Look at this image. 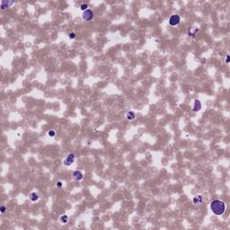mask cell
I'll return each instance as SVG.
<instances>
[{
  "mask_svg": "<svg viewBox=\"0 0 230 230\" xmlns=\"http://www.w3.org/2000/svg\"><path fill=\"white\" fill-rule=\"evenodd\" d=\"M30 200H32V201H37V200H39V195L36 193V192H32V194L30 195Z\"/></svg>",
  "mask_w": 230,
  "mask_h": 230,
  "instance_id": "cell-11",
  "label": "cell"
},
{
  "mask_svg": "<svg viewBox=\"0 0 230 230\" xmlns=\"http://www.w3.org/2000/svg\"><path fill=\"white\" fill-rule=\"evenodd\" d=\"M75 159H76V156L74 154H69L68 156L66 157V159L64 160V166H69L70 165H72L73 163L75 162Z\"/></svg>",
  "mask_w": 230,
  "mask_h": 230,
  "instance_id": "cell-2",
  "label": "cell"
},
{
  "mask_svg": "<svg viewBox=\"0 0 230 230\" xmlns=\"http://www.w3.org/2000/svg\"><path fill=\"white\" fill-rule=\"evenodd\" d=\"M68 36H69L70 39H75L76 38V33L75 32H70V33L68 34Z\"/></svg>",
  "mask_w": 230,
  "mask_h": 230,
  "instance_id": "cell-15",
  "label": "cell"
},
{
  "mask_svg": "<svg viewBox=\"0 0 230 230\" xmlns=\"http://www.w3.org/2000/svg\"><path fill=\"white\" fill-rule=\"evenodd\" d=\"M197 32H198V28H197V27H191V28L189 29L188 34H189V36H192V37H193V36L196 34Z\"/></svg>",
  "mask_w": 230,
  "mask_h": 230,
  "instance_id": "cell-9",
  "label": "cell"
},
{
  "mask_svg": "<svg viewBox=\"0 0 230 230\" xmlns=\"http://www.w3.org/2000/svg\"><path fill=\"white\" fill-rule=\"evenodd\" d=\"M179 23H180V16L178 15V14H174V15H172V16L170 17V19H169V23H170V25H172V26L177 25Z\"/></svg>",
  "mask_w": 230,
  "mask_h": 230,
  "instance_id": "cell-4",
  "label": "cell"
},
{
  "mask_svg": "<svg viewBox=\"0 0 230 230\" xmlns=\"http://www.w3.org/2000/svg\"><path fill=\"white\" fill-rule=\"evenodd\" d=\"M200 109H201V103H200V102L199 101V100H195V102H194V106H193V108H192V111L197 112V111H200Z\"/></svg>",
  "mask_w": 230,
  "mask_h": 230,
  "instance_id": "cell-6",
  "label": "cell"
},
{
  "mask_svg": "<svg viewBox=\"0 0 230 230\" xmlns=\"http://www.w3.org/2000/svg\"><path fill=\"white\" fill-rule=\"evenodd\" d=\"M202 201H203V198L201 197V195H196V196L193 198V200H192L193 204H196V205L202 203Z\"/></svg>",
  "mask_w": 230,
  "mask_h": 230,
  "instance_id": "cell-7",
  "label": "cell"
},
{
  "mask_svg": "<svg viewBox=\"0 0 230 230\" xmlns=\"http://www.w3.org/2000/svg\"><path fill=\"white\" fill-rule=\"evenodd\" d=\"M80 9H81L82 11H85V10H87V5H86V4H82L81 6H80Z\"/></svg>",
  "mask_w": 230,
  "mask_h": 230,
  "instance_id": "cell-13",
  "label": "cell"
},
{
  "mask_svg": "<svg viewBox=\"0 0 230 230\" xmlns=\"http://www.w3.org/2000/svg\"><path fill=\"white\" fill-rule=\"evenodd\" d=\"M57 186H58L59 188H61L62 187V183H61V182H58V183H57Z\"/></svg>",
  "mask_w": 230,
  "mask_h": 230,
  "instance_id": "cell-17",
  "label": "cell"
},
{
  "mask_svg": "<svg viewBox=\"0 0 230 230\" xmlns=\"http://www.w3.org/2000/svg\"><path fill=\"white\" fill-rule=\"evenodd\" d=\"M60 220L61 223H63V224H65V223H68V217L67 216V215H62L61 217H60Z\"/></svg>",
  "mask_w": 230,
  "mask_h": 230,
  "instance_id": "cell-12",
  "label": "cell"
},
{
  "mask_svg": "<svg viewBox=\"0 0 230 230\" xmlns=\"http://www.w3.org/2000/svg\"><path fill=\"white\" fill-rule=\"evenodd\" d=\"M14 2L13 1H11V2H6V1H2V5H1V9H5L6 8V7H9L11 5H13Z\"/></svg>",
  "mask_w": 230,
  "mask_h": 230,
  "instance_id": "cell-10",
  "label": "cell"
},
{
  "mask_svg": "<svg viewBox=\"0 0 230 230\" xmlns=\"http://www.w3.org/2000/svg\"><path fill=\"white\" fill-rule=\"evenodd\" d=\"M73 178L76 181H80L83 178V174L80 171H75L74 174H73Z\"/></svg>",
  "mask_w": 230,
  "mask_h": 230,
  "instance_id": "cell-5",
  "label": "cell"
},
{
  "mask_svg": "<svg viewBox=\"0 0 230 230\" xmlns=\"http://www.w3.org/2000/svg\"><path fill=\"white\" fill-rule=\"evenodd\" d=\"M210 209L212 210V212L214 214H216L217 216H220L225 212L226 209V205L225 203L219 200H215L211 202L210 204Z\"/></svg>",
  "mask_w": 230,
  "mask_h": 230,
  "instance_id": "cell-1",
  "label": "cell"
},
{
  "mask_svg": "<svg viewBox=\"0 0 230 230\" xmlns=\"http://www.w3.org/2000/svg\"><path fill=\"white\" fill-rule=\"evenodd\" d=\"M48 134H49V136L54 137V136H55L56 133H55V131H54V130H52V129H51V130H50V131L48 132Z\"/></svg>",
  "mask_w": 230,
  "mask_h": 230,
  "instance_id": "cell-14",
  "label": "cell"
},
{
  "mask_svg": "<svg viewBox=\"0 0 230 230\" xmlns=\"http://www.w3.org/2000/svg\"><path fill=\"white\" fill-rule=\"evenodd\" d=\"M93 17H94V13H93V11L90 10V9L85 10V12H84V14H83V18H84V20L86 22L91 21V20L93 19Z\"/></svg>",
  "mask_w": 230,
  "mask_h": 230,
  "instance_id": "cell-3",
  "label": "cell"
},
{
  "mask_svg": "<svg viewBox=\"0 0 230 230\" xmlns=\"http://www.w3.org/2000/svg\"><path fill=\"white\" fill-rule=\"evenodd\" d=\"M126 118L129 120H133L136 118V114H135V112L134 111H128L127 113H126Z\"/></svg>",
  "mask_w": 230,
  "mask_h": 230,
  "instance_id": "cell-8",
  "label": "cell"
},
{
  "mask_svg": "<svg viewBox=\"0 0 230 230\" xmlns=\"http://www.w3.org/2000/svg\"><path fill=\"white\" fill-rule=\"evenodd\" d=\"M226 63H229V56H226Z\"/></svg>",
  "mask_w": 230,
  "mask_h": 230,
  "instance_id": "cell-18",
  "label": "cell"
},
{
  "mask_svg": "<svg viewBox=\"0 0 230 230\" xmlns=\"http://www.w3.org/2000/svg\"><path fill=\"white\" fill-rule=\"evenodd\" d=\"M0 210H1V212H2V213H4L5 211L6 210V208H5V206H4V205H2V206L0 207Z\"/></svg>",
  "mask_w": 230,
  "mask_h": 230,
  "instance_id": "cell-16",
  "label": "cell"
}]
</instances>
